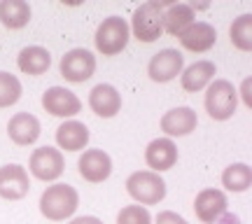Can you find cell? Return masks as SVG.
Instances as JSON below:
<instances>
[{
	"instance_id": "20",
	"label": "cell",
	"mask_w": 252,
	"mask_h": 224,
	"mask_svg": "<svg viewBox=\"0 0 252 224\" xmlns=\"http://www.w3.org/2000/svg\"><path fill=\"white\" fill-rule=\"evenodd\" d=\"M194 24V9L187 2H168L163 9V31L180 37Z\"/></svg>"
},
{
	"instance_id": "25",
	"label": "cell",
	"mask_w": 252,
	"mask_h": 224,
	"mask_svg": "<svg viewBox=\"0 0 252 224\" xmlns=\"http://www.w3.org/2000/svg\"><path fill=\"white\" fill-rule=\"evenodd\" d=\"M21 98V82L12 72L0 70V108H9Z\"/></svg>"
},
{
	"instance_id": "5",
	"label": "cell",
	"mask_w": 252,
	"mask_h": 224,
	"mask_svg": "<svg viewBox=\"0 0 252 224\" xmlns=\"http://www.w3.org/2000/svg\"><path fill=\"white\" fill-rule=\"evenodd\" d=\"M128 37H131V31H128L126 19L108 17V19H103V24L96 28L94 42H96V49L103 56H117L119 52L126 49Z\"/></svg>"
},
{
	"instance_id": "6",
	"label": "cell",
	"mask_w": 252,
	"mask_h": 224,
	"mask_svg": "<svg viewBox=\"0 0 252 224\" xmlns=\"http://www.w3.org/2000/svg\"><path fill=\"white\" fill-rule=\"evenodd\" d=\"M28 168L33 173V178L42 180V182H54L63 175L65 170V159H63L61 150L54 147H37L35 152L31 154Z\"/></svg>"
},
{
	"instance_id": "23",
	"label": "cell",
	"mask_w": 252,
	"mask_h": 224,
	"mask_svg": "<svg viewBox=\"0 0 252 224\" xmlns=\"http://www.w3.org/2000/svg\"><path fill=\"white\" fill-rule=\"evenodd\" d=\"M222 185H224L229 192H236L241 194L245 189H250L252 185V168L248 163H231L229 168H224L222 173Z\"/></svg>"
},
{
	"instance_id": "18",
	"label": "cell",
	"mask_w": 252,
	"mask_h": 224,
	"mask_svg": "<svg viewBox=\"0 0 252 224\" xmlns=\"http://www.w3.org/2000/svg\"><path fill=\"white\" fill-rule=\"evenodd\" d=\"M56 143L65 152H80L89 143V128H87V124H82V122L68 119V122H63L56 128Z\"/></svg>"
},
{
	"instance_id": "10",
	"label": "cell",
	"mask_w": 252,
	"mask_h": 224,
	"mask_svg": "<svg viewBox=\"0 0 252 224\" xmlns=\"http://www.w3.org/2000/svg\"><path fill=\"white\" fill-rule=\"evenodd\" d=\"M226 213V196L222 189H203L194 198V215L203 224H215Z\"/></svg>"
},
{
	"instance_id": "3",
	"label": "cell",
	"mask_w": 252,
	"mask_h": 224,
	"mask_svg": "<svg viewBox=\"0 0 252 224\" xmlns=\"http://www.w3.org/2000/svg\"><path fill=\"white\" fill-rule=\"evenodd\" d=\"M238 108V91L229 80H213L206 91V112L215 122L234 117Z\"/></svg>"
},
{
	"instance_id": "14",
	"label": "cell",
	"mask_w": 252,
	"mask_h": 224,
	"mask_svg": "<svg viewBox=\"0 0 252 224\" xmlns=\"http://www.w3.org/2000/svg\"><path fill=\"white\" fill-rule=\"evenodd\" d=\"M215 42H217V31L208 21H194L180 35V45L187 52H194V54H203L208 49H213Z\"/></svg>"
},
{
	"instance_id": "12",
	"label": "cell",
	"mask_w": 252,
	"mask_h": 224,
	"mask_svg": "<svg viewBox=\"0 0 252 224\" xmlns=\"http://www.w3.org/2000/svg\"><path fill=\"white\" fill-rule=\"evenodd\" d=\"M77 168H80V175L87 182L98 185V182L110 178V173H112V159L103 150H84V154H82L80 161H77Z\"/></svg>"
},
{
	"instance_id": "24",
	"label": "cell",
	"mask_w": 252,
	"mask_h": 224,
	"mask_svg": "<svg viewBox=\"0 0 252 224\" xmlns=\"http://www.w3.org/2000/svg\"><path fill=\"white\" fill-rule=\"evenodd\" d=\"M229 37L231 45L241 52H250L252 49V14H241L236 19L231 28H229Z\"/></svg>"
},
{
	"instance_id": "28",
	"label": "cell",
	"mask_w": 252,
	"mask_h": 224,
	"mask_svg": "<svg viewBox=\"0 0 252 224\" xmlns=\"http://www.w3.org/2000/svg\"><path fill=\"white\" fill-rule=\"evenodd\" d=\"M68 224H103L98 220V217H91V215H84V217H75V220H70Z\"/></svg>"
},
{
	"instance_id": "27",
	"label": "cell",
	"mask_w": 252,
	"mask_h": 224,
	"mask_svg": "<svg viewBox=\"0 0 252 224\" xmlns=\"http://www.w3.org/2000/svg\"><path fill=\"white\" fill-rule=\"evenodd\" d=\"M157 224H187V220L185 217H180L178 213H173V210H163V213H159L157 215V220H154Z\"/></svg>"
},
{
	"instance_id": "7",
	"label": "cell",
	"mask_w": 252,
	"mask_h": 224,
	"mask_svg": "<svg viewBox=\"0 0 252 224\" xmlns=\"http://www.w3.org/2000/svg\"><path fill=\"white\" fill-rule=\"evenodd\" d=\"M96 72V56L89 49H70L61 59V77L72 84H82L94 77Z\"/></svg>"
},
{
	"instance_id": "8",
	"label": "cell",
	"mask_w": 252,
	"mask_h": 224,
	"mask_svg": "<svg viewBox=\"0 0 252 224\" xmlns=\"http://www.w3.org/2000/svg\"><path fill=\"white\" fill-rule=\"evenodd\" d=\"M185 68V59L178 49H161L159 54L152 56V61L147 65V75L152 82L166 84V82L175 80Z\"/></svg>"
},
{
	"instance_id": "4",
	"label": "cell",
	"mask_w": 252,
	"mask_h": 224,
	"mask_svg": "<svg viewBox=\"0 0 252 224\" xmlns=\"http://www.w3.org/2000/svg\"><path fill=\"white\" fill-rule=\"evenodd\" d=\"M126 192L140 206H157L166 196V182H163L159 173L138 170V173H133L131 178L126 180Z\"/></svg>"
},
{
	"instance_id": "16",
	"label": "cell",
	"mask_w": 252,
	"mask_h": 224,
	"mask_svg": "<svg viewBox=\"0 0 252 224\" xmlns=\"http://www.w3.org/2000/svg\"><path fill=\"white\" fill-rule=\"evenodd\" d=\"M7 135L14 145H21V147L33 145L40 138V122H37V117L31 115V112H17L9 119Z\"/></svg>"
},
{
	"instance_id": "17",
	"label": "cell",
	"mask_w": 252,
	"mask_h": 224,
	"mask_svg": "<svg viewBox=\"0 0 252 224\" xmlns=\"http://www.w3.org/2000/svg\"><path fill=\"white\" fill-rule=\"evenodd\" d=\"M89 108L103 119H110L122 110V94L112 84H96L89 94Z\"/></svg>"
},
{
	"instance_id": "19",
	"label": "cell",
	"mask_w": 252,
	"mask_h": 224,
	"mask_svg": "<svg viewBox=\"0 0 252 224\" xmlns=\"http://www.w3.org/2000/svg\"><path fill=\"white\" fill-rule=\"evenodd\" d=\"M180 75H182V80H180L182 89L196 94V91L206 89L208 84L215 80L217 68H215V63L213 61H196V63H191L189 68H185Z\"/></svg>"
},
{
	"instance_id": "21",
	"label": "cell",
	"mask_w": 252,
	"mask_h": 224,
	"mask_svg": "<svg viewBox=\"0 0 252 224\" xmlns=\"http://www.w3.org/2000/svg\"><path fill=\"white\" fill-rule=\"evenodd\" d=\"M17 65H19V70L26 72V75H42L52 65V54L47 52L45 47H37V45L24 47L19 52Z\"/></svg>"
},
{
	"instance_id": "2",
	"label": "cell",
	"mask_w": 252,
	"mask_h": 224,
	"mask_svg": "<svg viewBox=\"0 0 252 224\" xmlns=\"http://www.w3.org/2000/svg\"><path fill=\"white\" fill-rule=\"evenodd\" d=\"M168 2L163 0H147L133 12V24H131V33L135 40H140L145 45L157 42L163 33V9Z\"/></svg>"
},
{
	"instance_id": "29",
	"label": "cell",
	"mask_w": 252,
	"mask_h": 224,
	"mask_svg": "<svg viewBox=\"0 0 252 224\" xmlns=\"http://www.w3.org/2000/svg\"><path fill=\"white\" fill-rule=\"evenodd\" d=\"M250 84H252V80H245V82H243V100H245V105H248V108H252V96H250Z\"/></svg>"
},
{
	"instance_id": "11",
	"label": "cell",
	"mask_w": 252,
	"mask_h": 224,
	"mask_svg": "<svg viewBox=\"0 0 252 224\" xmlns=\"http://www.w3.org/2000/svg\"><path fill=\"white\" fill-rule=\"evenodd\" d=\"M42 108L54 117H75L82 110V100L65 87H52L42 94Z\"/></svg>"
},
{
	"instance_id": "26",
	"label": "cell",
	"mask_w": 252,
	"mask_h": 224,
	"mask_svg": "<svg viewBox=\"0 0 252 224\" xmlns=\"http://www.w3.org/2000/svg\"><path fill=\"white\" fill-rule=\"evenodd\" d=\"M117 224H152V215L145 206H126L119 210Z\"/></svg>"
},
{
	"instance_id": "15",
	"label": "cell",
	"mask_w": 252,
	"mask_h": 224,
	"mask_svg": "<svg viewBox=\"0 0 252 224\" xmlns=\"http://www.w3.org/2000/svg\"><path fill=\"white\" fill-rule=\"evenodd\" d=\"M198 124L196 112L187 105L182 108H173L161 117V131L168 138H180V135H189Z\"/></svg>"
},
{
	"instance_id": "1",
	"label": "cell",
	"mask_w": 252,
	"mask_h": 224,
	"mask_svg": "<svg viewBox=\"0 0 252 224\" xmlns=\"http://www.w3.org/2000/svg\"><path fill=\"white\" fill-rule=\"evenodd\" d=\"M77 206H80L77 189L70 187V185H63V182L47 187L40 196V213L52 222H63V220L72 217Z\"/></svg>"
},
{
	"instance_id": "13",
	"label": "cell",
	"mask_w": 252,
	"mask_h": 224,
	"mask_svg": "<svg viewBox=\"0 0 252 224\" xmlns=\"http://www.w3.org/2000/svg\"><path fill=\"white\" fill-rule=\"evenodd\" d=\"M145 161L152 168V173L171 170L178 163V147L171 138H157L145 150Z\"/></svg>"
},
{
	"instance_id": "9",
	"label": "cell",
	"mask_w": 252,
	"mask_h": 224,
	"mask_svg": "<svg viewBox=\"0 0 252 224\" xmlns=\"http://www.w3.org/2000/svg\"><path fill=\"white\" fill-rule=\"evenodd\" d=\"M31 189V180L24 166L19 163H7L0 168V198L7 201H19L24 198Z\"/></svg>"
},
{
	"instance_id": "22",
	"label": "cell",
	"mask_w": 252,
	"mask_h": 224,
	"mask_svg": "<svg viewBox=\"0 0 252 224\" xmlns=\"http://www.w3.org/2000/svg\"><path fill=\"white\" fill-rule=\"evenodd\" d=\"M0 21L9 31L28 26L31 21V5L26 0H2L0 2Z\"/></svg>"
}]
</instances>
